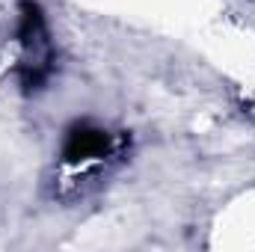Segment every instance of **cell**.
Returning a JSON list of instances; mask_svg holds the SVG:
<instances>
[{"label": "cell", "instance_id": "obj_1", "mask_svg": "<svg viewBox=\"0 0 255 252\" xmlns=\"http://www.w3.org/2000/svg\"><path fill=\"white\" fill-rule=\"evenodd\" d=\"M15 36L21 45V60H18V83L24 92H39L54 68H57V51H54V39L45 21V12L36 0H21L18 3V24H15Z\"/></svg>", "mask_w": 255, "mask_h": 252}, {"label": "cell", "instance_id": "obj_2", "mask_svg": "<svg viewBox=\"0 0 255 252\" xmlns=\"http://www.w3.org/2000/svg\"><path fill=\"white\" fill-rule=\"evenodd\" d=\"M113 151H116V136L104 125H95L89 119L65 127L63 145H60V157L68 169H86V166L104 163Z\"/></svg>", "mask_w": 255, "mask_h": 252}]
</instances>
